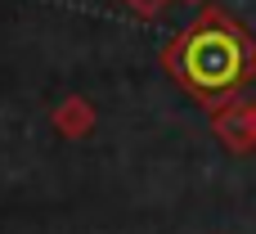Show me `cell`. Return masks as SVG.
Listing matches in <instances>:
<instances>
[{
    "label": "cell",
    "instance_id": "1",
    "mask_svg": "<svg viewBox=\"0 0 256 234\" xmlns=\"http://www.w3.org/2000/svg\"><path fill=\"white\" fill-rule=\"evenodd\" d=\"M162 68L202 108H220L256 81V36L230 9L202 5L198 18L162 50Z\"/></svg>",
    "mask_w": 256,
    "mask_h": 234
},
{
    "label": "cell",
    "instance_id": "4",
    "mask_svg": "<svg viewBox=\"0 0 256 234\" xmlns=\"http://www.w3.org/2000/svg\"><path fill=\"white\" fill-rule=\"evenodd\" d=\"M122 5H126L130 14H140V18H158V14H162L171 0H122Z\"/></svg>",
    "mask_w": 256,
    "mask_h": 234
},
{
    "label": "cell",
    "instance_id": "3",
    "mask_svg": "<svg viewBox=\"0 0 256 234\" xmlns=\"http://www.w3.org/2000/svg\"><path fill=\"white\" fill-rule=\"evenodd\" d=\"M50 122L63 140H86V135H94V104L86 95H68V99L54 104Z\"/></svg>",
    "mask_w": 256,
    "mask_h": 234
},
{
    "label": "cell",
    "instance_id": "2",
    "mask_svg": "<svg viewBox=\"0 0 256 234\" xmlns=\"http://www.w3.org/2000/svg\"><path fill=\"white\" fill-rule=\"evenodd\" d=\"M212 135L238 158L256 153V99H230L212 108Z\"/></svg>",
    "mask_w": 256,
    "mask_h": 234
},
{
    "label": "cell",
    "instance_id": "5",
    "mask_svg": "<svg viewBox=\"0 0 256 234\" xmlns=\"http://www.w3.org/2000/svg\"><path fill=\"white\" fill-rule=\"evenodd\" d=\"M184 5H202V0H184Z\"/></svg>",
    "mask_w": 256,
    "mask_h": 234
}]
</instances>
